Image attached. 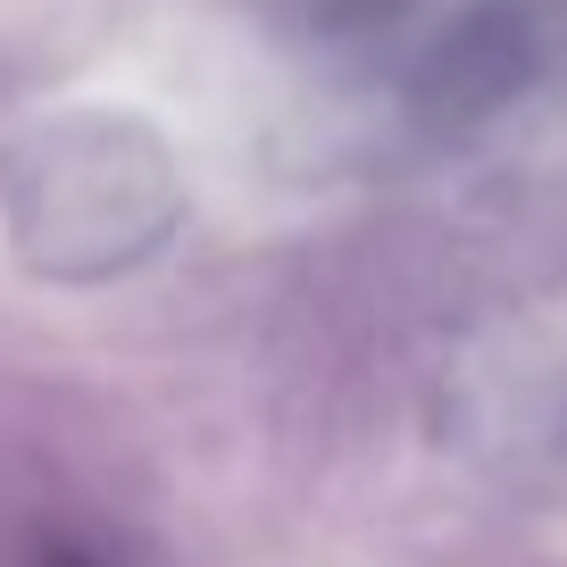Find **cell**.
Instances as JSON below:
<instances>
[{"label": "cell", "mask_w": 567, "mask_h": 567, "mask_svg": "<svg viewBox=\"0 0 567 567\" xmlns=\"http://www.w3.org/2000/svg\"><path fill=\"white\" fill-rule=\"evenodd\" d=\"M25 567H101V559L75 550V543H34V550H25Z\"/></svg>", "instance_id": "obj_1"}]
</instances>
